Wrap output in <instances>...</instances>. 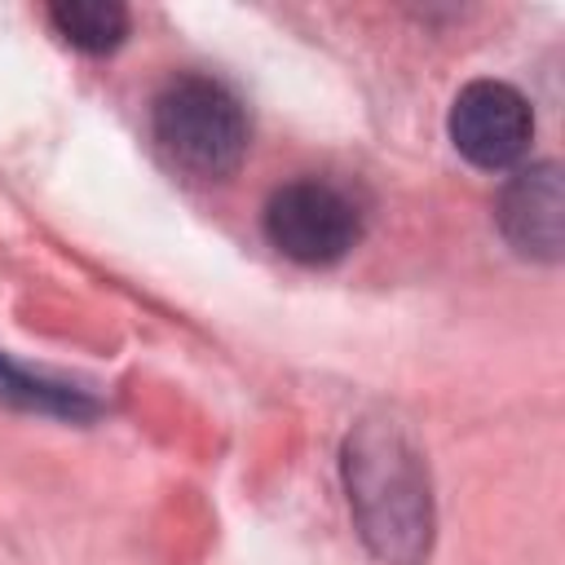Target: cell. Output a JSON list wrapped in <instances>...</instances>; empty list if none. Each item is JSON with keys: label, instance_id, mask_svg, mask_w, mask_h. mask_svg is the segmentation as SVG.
<instances>
[{"label": "cell", "instance_id": "cell-1", "mask_svg": "<svg viewBox=\"0 0 565 565\" xmlns=\"http://www.w3.org/2000/svg\"><path fill=\"white\" fill-rule=\"evenodd\" d=\"M340 468L362 543L384 565H424L437 516L419 446L393 419H362L344 437Z\"/></svg>", "mask_w": 565, "mask_h": 565}, {"label": "cell", "instance_id": "cell-2", "mask_svg": "<svg viewBox=\"0 0 565 565\" xmlns=\"http://www.w3.org/2000/svg\"><path fill=\"white\" fill-rule=\"evenodd\" d=\"M154 141L163 154L207 181L230 177L247 154V115L243 102L207 75H177L150 110Z\"/></svg>", "mask_w": 565, "mask_h": 565}, {"label": "cell", "instance_id": "cell-3", "mask_svg": "<svg viewBox=\"0 0 565 565\" xmlns=\"http://www.w3.org/2000/svg\"><path fill=\"white\" fill-rule=\"evenodd\" d=\"M362 234V212L349 190L300 177L269 194L265 203V238L300 265H331L340 260Z\"/></svg>", "mask_w": 565, "mask_h": 565}, {"label": "cell", "instance_id": "cell-4", "mask_svg": "<svg viewBox=\"0 0 565 565\" xmlns=\"http://www.w3.org/2000/svg\"><path fill=\"white\" fill-rule=\"evenodd\" d=\"M450 141L455 150L486 172H503L512 168L534 137V110L530 102L503 84V79H472L459 88L455 106H450Z\"/></svg>", "mask_w": 565, "mask_h": 565}, {"label": "cell", "instance_id": "cell-5", "mask_svg": "<svg viewBox=\"0 0 565 565\" xmlns=\"http://www.w3.org/2000/svg\"><path fill=\"white\" fill-rule=\"evenodd\" d=\"M499 234L508 247L525 260H561L565 247V190H561V168L556 163H530L521 168L503 190L494 207Z\"/></svg>", "mask_w": 565, "mask_h": 565}, {"label": "cell", "instance_id": "cell-6", "mask_svg": "<svg viewBox=\"0 0 565 565\" xmlns=\"http://www.w3.org/2000/svg\"><path fill=\"white\" fill-rule=\"evenodd\" d=\"M0 402L18 406V411H35V415H53L66 424H84L102 415V402L66 380H53L44 371H31L22 362H13L9 353H0Z\"/></svg>", "mask_w": 565, "mask_h": 565}, {"label": "cell", "instance_id": "cell-7", "mask_svg": "<svg viewBox=\"0 0 565 565\" xmlns=\"http://www.w3.org/2000/svg\"><path fill=\"white\" fill-rule=\"evenodd\" d=\"M49 22L79 53H110L128 35V9L115 0H57L49 4Z\"/></svg>", "mask_w": 565, "mask_h": 565}]
</instances>
